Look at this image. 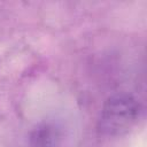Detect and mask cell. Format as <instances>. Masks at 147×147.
Returning a JSON list of instances; mask_svg holds the SVG:
<instances>
[{
	"label": "cell",
	"mask_w": 147,
	"mask_h": 147,
	"mask_svg": "<svg viewBox=\"0 0 147 147\" xmlns=\"http://www.w3.org/2000/svg\"><path fill=\"white\" fill-rule=\"evenodd\" d=\"M141 116V106L136 98L129 94L110 96L103 105L99 129L107 136H122L132 130Z\"/></svg>",
	"instance_id": "6da1fadb"
}]
</instances>
